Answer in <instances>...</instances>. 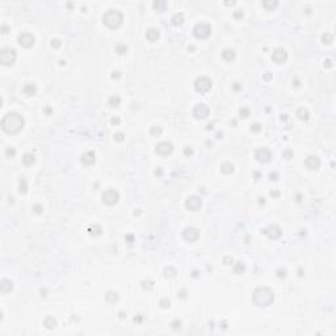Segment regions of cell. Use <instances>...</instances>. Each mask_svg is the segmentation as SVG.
Returning a JSON list of instances; mask_svg holds the SVG:
<instances>
[{
    "mask_svg": "<svg viewBox=\"0 0 336 336\" xmlns=\"http://www.w3.org/2000/svg\"><path fill=\"white\" fill-rule=\"evenodd\" d=\"M150 134L158 137V135L162 134V128H160V126H152V128L150 129Z\"/></svg>",
    "mask_w": 336,
    "mask_h": 336,
    "instance_id": "obj_34",
    "label": "cell"
},
{
    "mask_svg": "<svg viewBox=\"0 0 336 336\" xmlns=\"http://www.w3.org/2000/svg\"><path fill=\"white\" fill-rule=\"evenodd\" d=\"M222 56H223L225 61L231 62V61L235 59V51H234L233 49H225L223 51H222Z\"/></svg>",
    "mask_w": 336,
    "mask_h": 336,
    "instance_id": "obj_21",
    "label": "cell"
},
{
    "mask_svg": "<svg viewBox=\"0 0 336 336\" xmlns=\"http://www.w3.org/2000/svg\"><path fill=\"white\" fill-rule=\"evenodd\" d=\"M160 306L163 307V309H168L169 306H171V302L168 301V299H166V298H163V299H160Z\"/></svg>",
    "mask_w": 336,
    "mask_h": 336,
    "instance_id": "obj_39",
    "label": "cell"
},
{
    "mask_svg": "<svg viewBox=\"0 0 336 336\" xmlns=\"http://www.w3.org/2000/svg\"><path fill=\"white\" fill-rule=\"evenodd\" d=\"M239 116L243 117V118L248 117V116H250V109H248V108H240V109H239Z\"/></svg>",
    "mask_w": 336,
    "mask_h": 336,
    "instance_id": "obj_35",
    "label": "cell"
},
{
    "mask_svg": "<svg viewBox=\"0 0 336 336\" xmlns=\"http://www.w3.org/2000/svg\"><path fill=\"white\" fill-rule=\"evenodd\" d=\"M183 236H184L185 240L188 242H194L200 238V230L193 226H189V227H185L184 231H183Z\"/></svg>",
    "mask_w": 336,
    "mask_h": 336,
    "instance_id": "obj_8",
    "label": "cell"
},
{
    "mask_svg": "<svg viewBox=\"0 0 336 336\" xmlns=\"http://www.w3.org/2000/svg\"><path fill=\"white\" fill-rule=\"evenodd\" d=\"M206 129H208V130H211V129H213V123H209V125L206 126Z\"/></svg>",
    "mask_w": 336,
    "mask_h": 336,
    "instance_id": "obj_61",
    "label": "cell"
},
{
    "mask_svg": "<svg viewBox=\"0 0 336 336\" xmlns=\"http://www.w3.org/2000/svg\"><path fill=\"white\" fill-rule=\"evenodd\" d=\"M171 326H172V328H173V330H180V328H181V320L175 319V320L171 323Z\"/></svg>",
    "mask_w": 336,
    "mask_h": 336,
    "instance_id": "obj_37",
    "label": "cell"
},
{
    "mask_svg": "<svg viewBox=\"0 0 336 336\" xmlns=\"http://www.w3.org/2000/svg\"><path fill=\"white\" fill-rule=\"evenodd\" d=\"M1 30L3 33H7V25H1Z\"/></svg>",
    "mask_w": 336,
    "mask_h": 336,
    "instance_id": "obj_60",
    "label": "cell"
},
{
    "mask_svg": "<svg viewBox=\"0 0 336 336\" xmlns=\"http://www.w3.org/2000/svg\"><path fill=\"white\" fill-rule=\"evenodd\" d=\"M269 177H270V180H277L278 173H277V172H270V173H269Z\"/></svg>",
    "mask_w": 336,
    "mask_h": 336,
    "instance_id": "obj_52",
    "label": "cell"
},
{
    "mask_svg": "<svg viewBox=\"0 0 336 336\" xmlns=\"http://www.w3.org/2000/svg\"><path fill=\"white\" fill-rule=\"evenodd\" d=\"M16 61V50L11 49V47H3L0 50V62L4 66L8 64H13Z\"/></svg>",
    "mask_w": 336,
    "mask_h": 336,
    "instance_id": "obj_4",
    "label": "cell"
},
{
    "mask_svg": "<svg viewBox=\"0 0 336 336\" xmlns=\"http://www.w3.org/2000/svg\"><path fill=\"white\" fill-rule=\"evenodd\" d=\"M211 33V26L209 24H205V22H200L194 26L193 29V34L196 38H200V39H204V38H208Z\"/></svg>",
    "mask_w": 336,
    "mask_h": 336,
    "instance_id": "obj_6",
    "label": "cell"
},
{
    "mask_svg": "<svg viewBox=\"0 0 336 336\" xmlns=\"http://www.w3.org/2000/svg\"><path fill=\"white\" fill-rule=\"evenodd\" d=\"M211 88V80L206 76H200L194 80V89L200 93H206Z\"/></svg>",
    "mask_w": 336,
    "mask_h": 336,
    "instance_id": "obj_5",
    "label": "cell"
},
{
    "mask_svg": "<svg viewBox=\"0 0 336 336\" xmlns=\"http://www.w3.org/2000/svg\"><path fill=\"white\" fill-rule=\"evenodd\" d=\"M221 171L223 172V173H226V175H228V173H231V172L234 171V166L231 164V163H228V162H226V163H223V164L221 166Z\"/></svg>",
    "mask_w": 336,
    "mask_h": 336,
    "instance_id": "obj_27",
    "label": "cell"
},
{
    "mask_svg": "<svg viewBox=\"0 0 336 336\" xmlns=\"http://www.w3.org/2000/svg\"><path fill=\"white\" fill-rule=\"evenodd\" d=\"M334 41V37H332L331 33H323L322 34V42L323 44H331Z\"/></svg>",
    "mask_w": 336,
    "mask_h": 336,
    "instance_id": "obj_31",
    "label": "cell"
},
{
    "mask_svg": "<svg viewBox=\"0 0 336 336\" xmlns=\"http://www.w3.org/2000/svg\"><path fill=\"white\" fill-rule=\"evenodd\" d=\"M114 139L118 141V142H122V141H123V134H122V133H116V134H114Z\"/></svg>",
    "mask_w": 336,
    "mask_h": 336,
    "instance_id": "obj_44",
    "label": "cell"
},
{
    "mask_svg": "<svg viewBox=\"0 0 336 336\" xmlns=\"http://www.w3.org/2000/svg\"><path fill=\"white\" fill-rule=\"evenodd\" d=\"M285 276H286V272H285V269H278V270H277V277L284 278Z\"/></svg>",
    "mask_w": 336,
    "mask_h": 336,
    "instance_id": "obj_46",
    "label": "cell"
},
{
    "mask_svg": "<svg viewBox=\"0 0 336 336\" xmlns=\"http://www.w3.org/2000/svg\"><path fill=\"white\" fill-rule=\"evenodd\" d=\"M252 299L258 306L260 307H265V306H269L273 301H275V295H273L272 290L269 287H265V286H260L258 289L253 290L252 293Z\"/></svg>",
    "mask_w": 336,
    "mask_h": 336,
    "instance_id": "obj_2",
    "label": "cell"
},
{
    "mask_svg": "<svg viewBox=\"0 0 336 336\" xmlns=\"http://www.w3.org/2000/svg\"><path fill=\"white\" fill-rule=\"evenodd\" d=\"M116 51H117L120 55H123V54L128 53V46L123 45V44H118V45H116Z\"/></svg>",
    "mask_w": 336,
    "mask_h": 336,
    "instance_id": "obj_29",
    "label": "cell"
},
{
    "mask_svg": "<svg viewBox=\"0 0 336 336\" xmlns=\"http://www.w3.org/2000/svg\"><path fill=\"white\" fill-rule=\"evenodd\" d=\"M209 113H210V109H209V106L205 105V104H197V105L193 108V116L196 118H200V120L206 118L209 116Z\"/></svg>",
    "mask_w": 336,
    "mask_h": 336,
    "instance_id": "obj_11",
    "label": "cell"
},
{
    "mask_svg": "<svg viewBox=\"0 0 336 336\" xmlns=\"http://www.w3.org/2000/svg\"><path fill=\"white\" fill-rule=\"evenodd\" d=\"M12 289H13L12 281L8 280V278H3V280H1V284H0V290H1L3 294H7V293L11 292Z\"/></svg>",
    "mask_w": 336,
    "mask_h": 336,
    "instance_id": "obj_18",
    "label": "cell"
},
{
    "mask_svg": "<svg viewBox=\"0 0 336 336\" xmlns=\"http://www.w3.org/2000/svg\"><path fill=\"white\" fill-rule=\"evenodd\" d=\"M125 240L128 243H133L134 242V235H131V234H128V235L125 236Z\"/></svg>",
    "mask_w": 336,
    "mask_h": 336,
    "instance_id": "obj_49",
    "label": "cell"
},
{
    "mask_svg": "<svg viewBox=\"0 0 336 336\" xmlns=\"http://www.w3.org/2000/svg\"><path fill=\"white\" fill-rule=\"evenodd\" d=\"M172 150H173V146H172V143L168 142V141H163V142L158 143L156 147H155V151H156V154L163 155V156H166V155H169V154L172 152Z\"/></svg>",
    "mask_w": 336,
    "mask_h": 336,
    "instance_id": "obj_10",
    "label": "cell"
},
{
    "mask_svg": "<svg viewBox=\"0 0 336 336\" xmlns=\"http://www.w3.org/2000/svg\"><path fill=\"white\" fill-rule=\"evenodd\" d=\"M259 200H260V201H259V202H260V204H263V205H264V204H265V201H264V198H261V197H260V198H259Z\"/></svg>",
    "mask_w": 336,
    "mask_h": 336,
    "instance_id": "obj_62",
    "label": "cell"
},
{
    "mask_svg": "<svg viewBox=\"0 0 336 336\" xmlns=\"http://www.w3.org/2000/svg\"><path fill=\"white\" fill-rule=\"evenodd\" d=\"M324 66H327V67H331V66H332V61H331V59H327V61L324 62Z\"/></svg>",
    "mask_w": 336,
    "mask_h": 336,
    "instance_id": "obj_57",
    "label": "cell"
},
{
    "mask_svg": "<svg viewBox=\"0 0 336 336\" xmlns=\"http://www.w3.org/2000/svg\"><path fill=\"white\" fill-rule=\"evenodd\" d=\"M202 205V200L198 196H190L185 201V208L190 211H197Z\"/></svg>",
    "mask_w": 336,
    "mask_h": 336,
    "instance_id": "obj_9",
    "label": "cell"
},
{
    "mask_svg": "<svg viewBox=\"0 0 336 336\" xmlns=\"http://www.w3.org/2000/svg\"><path fill=\"white\" fill-rule=\"evenodd\" d=\"M297 116L299 118H301L302 121H307L310 118V113H309V111L307 109H305V108H299L298 111H297Z\"/></svg>",
    "mask_w": 336,
    "mask_h": 336,
    "instance_id": "obj_25",
    "label": "cell"
},
{
    "mask_svg": "<svg viewBox=\"0 0 336 336\" xmlns=\"http://www.w3.org/2000/svg\"><path fill=\"white\" fill-rule=\"evenodd\" d=\"M282 155H284V158H286V159H290V158L293 156V152L290 151V150H285Z\"/></svg>",
    "mask_w": 336,
    "mask_h": 336,
    "instance_id": "obj_45",
    "label": "cell"
},
{
    "mask_svg": "<svg viewBox=\"0 0 336 336\" xmlns=\"http://www.w3.org/2000/svg\"><path fill=\"white\" fill-rule=\"evenodd\" d=\"M36 158L33 154H30V152H26V154L22 156V163H24L25 166H32L33 163H34Z\"/></svg>",
    "mask_w": 336,
    "mask_h": 336,
    "instance_id": "obj_22",
    "label": "cell"
},
{
    "mask_svg": "<svg viewBox=\"0 0 336 336\" xmlns=\"http://www.w3.org/2000/svg\"><path fill=\"white\" fill-rule=\"evenodd\" d=\"M95 160H96V155H95V152H92V151H88V152L81 155V163H84V164H87V166L93 164Z\"/></svg>",
    "mask_w": 336,
    "mask_h": 336,
    "instance_id": "obj_17",
    "label": "cell"
},
{
    "mask_svg": "<svg viewBox=\"0 0 336 336\" xmlns=\"http://www.w3.org/2000/svg\"><path fill=\"white\" fill-rule=\"evenodd\" d=\"M238 84H239V83H235V86H234V88H235V89H239V88H240V87H239Z\"/></svg>",
    "mask_w": 336,
    "mask_h": 336,
    "instance_id": "obj_63",
    "label": "cell"
},
{
    "mask_svg": "<svg viewBox=\"0 0 336 336\" xmlns=\"http://www.w3.org/2000/svg\"><path fill=\"white\" fill-rule=\"evenodd\" d=\"M118 293L117 292H108L105 294V299L109 302V303H116L118 301Z\"/></svg>",
    "mask_w": 336,
    "mask_h": 336,
    "instance_id": "obj_23",
    "label": "cell"
},
{
    "mask_svg": "<svg viewBox=\"0 0 336 336\" xmlns=\"http://www.w3.org/2000/svg\"><path fill=\"white\" fill-rule=\"evenodd\" d=\"M5 155H7L8 158H13L16 155V150L13 147H8L7 150H5Z\"/></svg>",
    "mask_w": 336,
    "mask_h": 336,
    "instance_id": "obj_38",
    "label": "cell"
},
{
    "mask_svg": "<svg viewBox=\"0 0 336 336\" xmlns=\"http://www.w3.org/2000/svg\"><path fill=\"white\" fill-rule=\"evenodd\" d=\"M103 21L109 28H118L123 21V15L118 9H109L104 13Z\"/></svg>",
    "mask_w": 336,
    "mask_h": 336,
    "instance_id": "obj_3",
    "label": "cell"
},
{
    "mask_svg": "<svg viewBox=\"0 0 336 336\" xmlns=\"http://www.w3.org/2000/svg\"><path fill=\"white\" fill-rule=\"evenodd\" d=\"M184 154L187 155V156H190V155H193V148L192 147H187L184 150Z\"/></svg>",
    "mask_w": 336,
    "mask_h": 336,
    "instance_id": "obj_48",
    "label": "cell"
},
{
    "mask_svg": "<svg viewBox=\"0 0 336 336\" xmlns=\"http://www.w3.org/2000/svg\"><path fill=\"white\" fill-rule=\"evenodd\" d=\"M33 211H34L36 214H41L42 211H44V208H42V205H34L33 206Z\"/></svg>",
    "mask_w": 336,
    "mask_h": 336,
    "instance_id": "obj_41",
    "label": "cell"
},
{
    "mask_svg": "<svg viewBox=\"0 0 336 336\" xmlns=\"http://www.w3.org/2000/svg\"><path fill=\"white\" fill-rule=\"evenodd\" d=\"M44 326L46 327V328H49V330H51V328H54V327L56 326V320L53 317H47L46 319L44 320Z\"/></svg>",
    "mask_w": 336,
    "mask_h": 336,
    "instance_id": "obj_26",
    "label": "cell"
},
{
    "mask_svg": "<svg viewBox=\"0 0 336 336\" xmlns=\"http://www.w3.org/2000/svg\"><path fill=\"white\" fill-rule=\"evenodd\" d=\"M171 21H172V24H173V25H181L183 22H184V15H183L181 12H180V13H175V15L172 16Z\"/></svg>",
    "mask_w": 336,
    "mask_h": 336,
    "instance_id": "obj_24",
    "label": "cell"
},
{
    "mask_svg": "<svg viewBox=\"0 0 336 336\" xmlns=\"http://www.w3.org/2000/svg\"><path fill=\"white\" fill-rule=\"evenodd\" d=\"M120 76H121V72H120V71H113V72H112V78H113V79H120Z\"/></svg>",
    "mask_w": 336,
    "mask_h": 336,
    "instance_id": "obj_53",
    "label": "cell"
},
{
    "mask_svg": "<svg viewBox=\"0 0 336 336\" xmlns=\"http://www.w3.org/2000/svg\"><path fill=\"white\" fill-rule=\"evenodd\" d=\"M305 166H306L309 169H317L320 166V160H319L318 156H314V155H310V156L306 158L305 160Z\"/></svg>",
    "mask_w": 336,
    "mask_h": 336,
    "instance_id": "obj_16",
    "label": "cell"
},
{
    "mask_svg": "<svg viewBox=\"0 0 336 336\" xmlns=\"http://www.w3.org/2000/svg\"><path fill=\"white\" fill-rule=\"evenodd\" d=\"M22 92L28 96H33V95H36V92H37V87H36V84H33V83H28L22 87Z\"/></svg>",
    "mask_w": 336,
    "mask_h": 336,
    "instance_id": "obj_20",
    "label": "cell"
},
{
    "mask_svg": "<svg viewBox=\"0 0 336 336\" xmlns=\"http://www.w3.org/2000/svg\"><path fill=\"white\" fill-rule=\"evenodd\" d=\"M270 78H272V75H270V72H265V75H264V79H265V80H269Z\"/></svg>",
    "mask_w": 336,
    "mask_h": 336,
    "instance_id": "obj_58",
    "label": "cell"
},
{
    "mask_svg": "<svg viewBox=\"0 0 336 336\" xmlns=\"http://www.w3.org/2000/svg\"><path fill=\"white\" fill-rule=\"evenodd\" d=\"M260 130H261V125H260V123H253V125H251V131L259 133Z\"/></svg>",
    "mask_w": 336,
    "mask_h": 336,
    "instance_id": "obj_40",
    "label": "cell"
},
{
    "mask_svg": "<svg viewBox=\"0 0 336 336\" xmlns=\"http://www.w3.org/2000/svg\"><path fill=\"white\" fill-rule=\"evenodd\" d=\"M287 59V53L284 47H277L275 51L272 53V61L276 62L277 64H281L284 62H286Z\"/></svg>",
    "mask_w": 336,
    "mask_h": 336,
    "instance_id": "obj_12",
    "label": "cell"
},
{
    "mask_svg": "<svg viewBox=\"0 0 336 336\" xmlns=\"http://www.w3.org/2000/svg\"><path fill=\"white\" fill-rule=\"evenodd\" d=\"M244 268H245V267H244V264H243L242 261H238L235 265H234V272L238 273V275H240L243 270H244Z\"/></svg>",
    "mask_w": 336,
    "mask_h": 336,
    "instance_id": "obj_33",
    "label": "cell"
},
{
    "mask_svg": "<svg viewBox=\"0 0 336 336\" xmlns=\"http://www.w3.org/2000/svg\"><path fill=\"white\" fill-rule=\"evenodd\" d=\"M142 286L145 287V289H146V287L151 289V287L154 286V282H152V281H142Z\"/></svg>",
    "mask_w": 336,
    "mask_h": 336,
    "instance_id": "obj_42",
    "label": "cell"
},
{
    "mask_svg": "<svg viewBox=\"0 0 336 336\" xmlns=\"http://www.w3.org/2000/svg\"><path fill=\"white\" fill-rule=\"evenodd\" d=\"M255 158L258 162L260 163H268L270 162V159H272V154H270V151L268 148H259L258 151H256L255 154Z\"/></svg>",
    "mask_w": 336,
    "mask_h": 336,
    "instance_id": "obj_13",
    "label": "cell"
},
{
    "mask_svg": "<svg viewBox=\"0 0 336 336\" xmlns=\"http://www.w3.org/2000/svg\"><path fill=\"white\" fill-rule=\"evenodd\" d=\"M277 4H278L277 1H268V0L263 1V7H264L265 9H268V11H270V9H273L275 7H277Z\"/></svg>",
    "mask_w": 336,
    "mask_h": 336,
    "instance_id": "obj_30",
    "label": "cell"
},
{
    "mask_svg": "<svg viewBox=\"0 0 336 336\" xmlns=\"http://www.w3.org/2000/svg\"><path fill=\"white\" fill-rule=\"evenodd\" d=\"M185 293H187V290H185V289H181V290L179 292V295H180L181 298H184V297H185Z\"/></svg>",
    "mask_w": 336,
    "mask_h": 336,
    "instance_id": "obj_56",
    "label": "cell"
},
{
    "mask_svg": "<svg viewBox=\"0 0 336 336\" xmlns=\"http://www.w3.org/2000/svg\"><path fill=\"white\" fill-rule=\"evenodd\" d=\"M270 196H272V197H278V196H280V192H278V190H272V192H270Z\"/></svg>",
    "mask_w": 336,
    "mask_h": 336,
    "instance_id": "obj_55",
    "label": "cell"
},
{
    "mask_svg": "<svg viewBox=\"0 0 336 336\" xmlns=\"http://www.w3.org/2000/svg\"><path fill=\"white\" fill-rule=\"evenodd\" d=\"M51 46L53 47H59V46H61V41H59V39H51Z\"/></svg>",
    "mask_w": 336,
    "mask_h": 336,
    "instance_id": "obj_50",
    "label": "cell"
},
{
    "mask_svg": "<svg viewBox=\"0 0 336 336\" xmlns=\"http://www.w3.org/2000/svg\"><path fill=\"white\" fill-rule=\"evenodd\" d=\"M28 190V184H26V180L22 177L21 180H20V185H19V192L20 193H25V192Z\"/></svg>",
    "mask_w": 336,
    "mask_h": 336,
    "instance_id": "obj_32",
    "label": "cell"
},
{
    "mask_svg": "<svg viewBox=\"0 0 336 336\" xmlns=\"http://www.w3.org/2000/svg\"><path fill=\"white\" fill-rule=\"evenodd\" d=\"M175 275H176V270H175L173 268H169V269L167 268V269H166V276H171V277H173Z\"/></svg>",
    "mask_w": 336,
    "mask_h": 336,
    "instance_id": "obj_43",
    "label": "cell"
},
{
    "mask_svg": "<svg viewBox=\"0 0 336 336\" xmlns=\"http://www.w3.org/2000/svg\"><path fill=\"white\" fill-rule=\"evenodd\" d=\"M234 17H236V19L243 17V12H242V9H236L235 12H234Z\"/></svg>",
    "mask_w": 336,
    "mask_h": 336,
    "instance_id": "obj_47",
    "label": "cell"
},
{
    "mask_svg": "<svg viewBox=\"0 0 336 336\" xmlns=\"http://www.w3.org/2000/svg\"><path fill=\"white\" fill-rule=\"evenodd\" d=\"M223 263H225V264H231V263H233V258H230V256H226V258L223 259Z\"/></svg>",
    "mask_w": 336,
    "mask_h": 336,
    "instance_id": "obj_54",
    "label": "cell"
},
{
    "mask_svg": "<svg viewBox=\"0 0 336 336\" xmlns=\"http://www.w3.org/2000/svg\"><path fill=\"white\" fill-rule=\"evenodd\" d=\"M19 44L24 47H30L34 45V37L30 33H22L19 37Z\"/></svg>",
    "mask_w": 336,
    "mask_h": 336,
    "instance_id": "obj_15",
    "label": "cell"
},
{
    "mask_svg": "<svg viewBox=\"0 0 336 336\" xmlns=\"http://www.w3.org/2000/svg\"><path fill=\"white\" fill-rule=\"evenodd\" d=\"M263 233H264L269 239H278L281 236L282 231H281V228L278 227L277 225H270L269 227H267L264 231H263Z\"/></svg>",
    "mask_w": 336,
    "mask_h": 336,
    "instance_id": "obj_14",
    "label": "cell"
},
{
    "mask_svg": "<svg viewBox=\"0 0 336 336\" xmlns=\"http://www.w3.org/2000/svg\"><path fill=\"white\" fill-rule=\"evenodd\" d=\"M25 125V120L22 116H20L16 112H9L3 117L1 120V129L8 134H16L20 130H22Z\"/></svg>",
    "mask_w": 336,
    "mask_h": 336,
    "instance_id": "obj_1",
    "label": "cell"
},
{
    "mask_svg": "<svg viewBox=\"0 0 336 336\" xmlns=\"http://www.w3.org/2000/svg\"><path fill=\"white\" fill-rule=\"evenodd\" d=\"M111 122L113 123V125H118V123L121 122V120H120V117H113L111 120Z\"/></svg>",
    "mask_w": 336,
    "mask_h": 336,
    "instance_id": "obj_51",
    "label": "cell"
},
{
    "mask_svg": "<svg viewBox=\"0 0 336 336\" xmlns=\"http://www.w3.org/2000/svg\"><path fill=\"white\" fill-rule=\"evenodd\" d=\"M121 104V97L118 95H113L109 97V105L111 106H118Z\"/></svg>",
    "mask_w": 336,
    "mask_h": 336,
    "instance_id": "obj_28",
    "label": "cell"
},
{
    "mask_svg": "<svg viewBox=\"0 0 336 336\" xmlns=\"http://www.w3.org/2000/svg\"><path fill=\"white\" fill-rule=\"evenodd\" d=\"M222 135H223V134H222V133H219V131H218V133H217V134H215V138H217V139H221V138H222Z\"/></svg>",
    "mask_w": 336,
    "mask_h": 336,
    "instance_id": "obj_59",
    "label": "cell"
},
{
    "mask_svg": "<svg viewBox=\"0 0 336 336\" xmlns=\"http://www.w3.org/2000/svg\"><path fill=\"white\" fill-rule=\"evenodd\" d=\"M159 36H160L159 30L155 29V28H150L147 32H146V38H147L148 41H151V42L156 41V39L159 38Z\"/></svg>",
    "mask_w": 336,
    "mask_h": 336,
    "instance_id": "obj_19",
    "label": "cell"
},
{
    "mask_svg": "<svg viewBox=\"0 0 336 336\" xmlns=\"http://www.w3.org/2000/svg\"><path fill=\"white\" fill-rule=\"evenodd\" d=\"M154 7L156 8L158 11H163L166 8V1H155L154 3Z\"/></svg>",
    "mask_w": 336,
    "mask_h": 336,
    "instance_id": "obj_36",
    "label": "cell"
},
{
    "mask_svg": "<svg viewBox=\"0 0 336 336\" xmlns=\"http://www.w3.org/2000/svg\"><path fill=\"white\" fill-rule=\"evenodd\" d=\"M101 198H103L104 204L114 205V204H117L118 200H120V194H118V192L116 190V189H106V190L103 193Z\"/></svg>",
    "mask_w": 336,
    "mask_h": 336,
    "instance_id": "obj_7",
    "label": "cell"
}]
</instances>
